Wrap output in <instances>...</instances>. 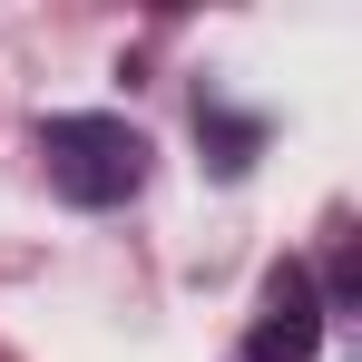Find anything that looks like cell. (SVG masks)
<instances>
[{"instance_id":"1","label":"cell","mask_w":362,"mask_h":362,"mask_svg":"<svg viewBox=\"0 0 362 362\" xmlns=\"http://www.w3.org/2000/svg\"><path fill=\"white\" fill-rule=\"evenodd\" d=\"M40 167L69 206L98 216V206H127L147 186V137L108 108H69V118H40Z\"/></svg>"},{"instance_id":"2","label":"cell","mask_w":362,"mask_h":362,"mask_svg":"<svg viewBox=\"0 0 362 362\" xmlns=\"http://www.w3.org/2000/svg\"><path fill=\"white\" fill-rule=\"evenodd\" d=\"M323 323H333V313H323L313 264L284 255V264L264 274V303H255V333L235 343V362H313V353H323Z\"/></svg>"},{"instance_id":"3","label":"cell","mask_w":362,"mask_h":362,"mask_svg":"<svg viewBox=\"0 0 362 362\" xmlns=\"http://www.w3.org/2000/svg\"><path fill=\"white\" fill-rule=\"evenodd\" d=\"M196 147H206L216 177H245V167L264 157V118H255V108H226V98L206 88V98H196Z\"/></svg>"}]
</instances>
